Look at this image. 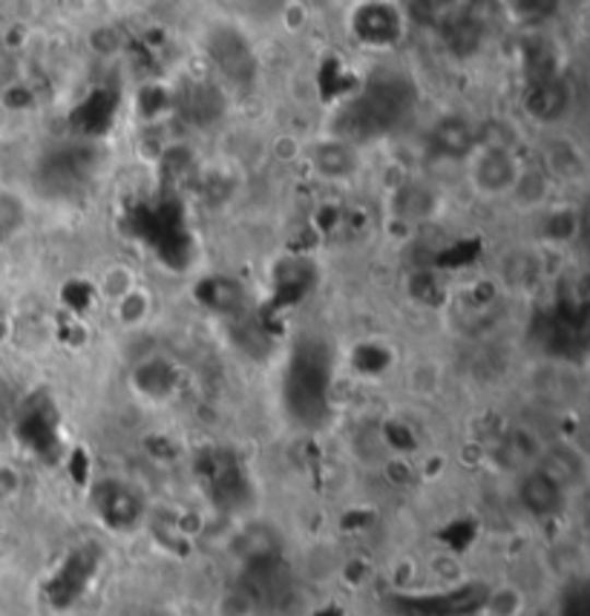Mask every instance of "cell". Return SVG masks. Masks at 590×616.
I'll use <instances>...</instances> for the list:
<instances>
[{"label":"cell","mask_w":590,"mask_h":616,"mask_svg":"<svg viewBox=\"0 0 590 616\" xmlns=\"http://www.w3.org/2000/svg\"><path fill=\"white\" fill-rule=\"evenodd\" d=\"M392 208H394V216H398V220L424 222V220H433V216L438 214L441 199H438V193H435L433 188L410 182V185H403V188L394 193Z\"/></svg>","instance_id":"obj_9"},{"label":"cell","mask_w":590,"mask_h":616,"mask_svg":"<svg viewBox=\"0 0 590 616\" xmlns=\"http://www.w3.org/2000/svg\"><path fill=\"white\" fill-rule=\"evenodd\" d=\"M535 239H542L547 248H565L579 237L582 220L579 208L565 202H547L535 211Z\"/></svg>","instance_id":"obj_7"},{"label":"cell","mask_w":590,"mask_h":616,"mask_svg":"<svg viewBox=\"0 0 590 616\" xmlns=\"http://www.w3.org/2000/svg\"><path fill=\"white\" fill-rule=\"evenodd\" d=\"M528 596L516 585H498L484 602V616H524Z\"/></svg>","instance_id":"obj_11"},{"label":"cell","mask_w":590,"mask_h":616,"mask_svg":"<svg viewBox=\"0 0 590 616\" xmlns=\"http://www.w3.org/2000/svg\"><path fill=\"white\" fill-rule=\"evenodd\" d=\"M576 107V90L574 81L562 75V72H547L539 79L530 81V87L524 90L521 98V110L528 116V121L547 130H559L565 121L570 119V112Z\"/></svg>","instance_id":"obj_2"},{"label":"cell","mask_w":590,"mask_h":616,"mask_svg":"<svg viewBox=\"0 0 590 616\" xmlns=\"http://www.w3.org/2000/svg\"><path fill=\"white\" fill-rule=\"evenodd\" d=\"M464 165L467 188L475 199L484 202H498V199H510L521 174H524V158L512 147H496V144H475Z\"/></svg>","instance_id":"obj_1"},{"label":"cell","mask_w":590,"mask_h":616,"mask_svg":"<svg viewBox=\"0 0 590 616\" xmlns=\"http://www.w3.org/2000/svg\"><path fill=\"white\" fill-rule=\"evenodd\" d=\"M98 288H102V294L107 297V300L118 303V300H125L130 292H135L139 285H135L133 271L125 269V265H113V269H107L102 274V283H98Z\"/></svg>","instance_id":"obj_12"},{"label":"cell","mask_w":590,"mask_h":616,"mask_svg":"<svg viewBox=\"0 0 590 616\" xmlns=\"http://www.w3.org/2000/svg\"><path fill=\"white\" fill-rule=\"evenodd\" d=\"M361 147L349 142V139H343V135H326V139H317L308 147V167L323 182H352L354 176L361 174Z\"/></svg>","instance_id":"obj_5"},{"label":"cell","mask_w":590,"mask_h":616,"mask_svg":"<svg viewBox=\"0 0 590 616\" xmlns=\"http://www.w3.org/2000/svg\"><path fill=\"white\" fill-rule=\"evenodd\" d=\"M30 225V205L15 188H0V246L17 239Z\"/></svg>","instance_id":"obj_10"},{"label":"cell","mask_w":590,"mask_h":616,"mask_svg":"<svg viewBox=\"0 0 590 616\" xmlns=\"http://www.w3.org/2000/svg\"><path fill=\"white\" fill-rule=\"evenodd\" d=\"M352 35L361 47L392 49L403 38V15L392 0H357Z\"/></svg>","instance_id":"obj_3"},{"label":"cell","mask_w":590,"mask_h":616,"mask_svg":"<svg viewBox=\"0 0 590 616\" xmlns=\"http://www.w3.org/2000/svg\"><path fill=\"white\" fill-rule=\"evenodd\" d=\"M535 466H539L544 475H551L553 482L559 484L565 493L582 487L585 478H588V461H585V452L567 441L544 443Z\"/></svg>","instance_id":"obj_6"},{"label":"cell","mask_w":590,"mask_h":616,"mask_svg":"<svg viewBox=\"0 0 590 616\" xmlns=\"http://www.w3.org/2000/svg\"><path fill=\"white\" fill-rule=\"evenodd\" d=\"M475 147V125L464 116H444L433 130V151L441 158L464 162L467 153Z\"/></svg>","instance_id":"obj_8"},{"label":"cell","mask_w":590,"mask_h":616,"mask_svg":"<svg viewBox=\"0 0 590 616\" xmlns=\"http://www.w3.org/2000/svg\"><path fill=\"white\" fill-rule=\"evenodd\" d=\"M539 170L551 179L553 188L556 185L576 188V185H585V179H588V153L574 135L556 130L542 142Z\"/></svg>","instance_id":"obj_4"}]
</instances>
